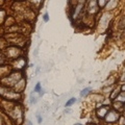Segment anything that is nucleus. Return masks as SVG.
I'll return each instance as SVG.
<instances>
[{
  "label": "nucleus",
  "mask_w": 125,
  "mask_h": 125,
  "mask_svg": "<svg viewBox=\"0 0 125 125\" xmlns=\"http://www.w3.org/2000/svg\"><path fill=\"white\" fill-rule=\"evenodd\" d=\"M9 118L10 119L11 122H14L15 125H21L23 123V120H24V112H23L22 107L19 105L18 103H16L13 108L6 113Z\"/></svg>",
  "instance_id": "obj_1"
},
{
  "label": "nucleus",
  "mask_w": 125,
  "mask_h": 125,
  "mask_svg": "<svg viewBox=\"0 0 125 125\" xmlns=\"http://www.w3.org/2000/svg\"><path fill=\"white\" fill-rule=\"evenodd\" d=\"M4 53H5V56L9 58V60L13 61V60H16V58L22 56V54H23V49L21 48L20 46L10 45V46L5 47Z\"/></svg>",
  "instance_id": "obj_2"
},
{
  "label": "nucleus",
  "mask_w": 125,
  "mask_h": 125,
  "mask_svg": "<svg viewBox=\"0 0 125 125\" xmlns=\"http://www.w3.org/2000/svg\"><path fill=\"white\" fill-rule=\"evenodd\" d=\"M120 117H121L120 112L116 111V109H114V108H111L108 111V113L106 114V116L104 117L103 121L105 123H107L108 125H114V124L118 123Z\"/></svg>",
  "instance_id": "obj_3"
},
{
  "label": "nucleus",
  "mask_w": 125,
  "mask_h": 125,
  "mask_svg": "<svg viewBox=\"0 0 125 125\" xmlns=\"http://www.w3.org/2000/svg\"><path fill=\"white\" fill-rule=\"evenodd\" d=\"M112 108V106L109 104H103V105H100L99 107H97L95 109V114L96 117L98 118L100 121H103L104 117L106 116V114L108 113V111Z\"/></svg>",
  "instance_id": "obj_4"
},
{
  "label": "nucleus",
  "mask_w": 125,
  "mask_h": 125,
  "mask_svg": "<svg viewBox=\"0 0 125 125\" xmlns=\"http://www.w3.org/2000/svg\"><path fill=\"white\" fill-rule=\"evenodd\" d=\"M112 19V14L111 13H105L102 15V17L100 18V21H99V28L101 30H105L108 27L109 24V21Z\"/></svg>",
  "instance_id": "obj_5"
},
{
  "label": "nucleus",
  "mask_w": 125,
  "mask_h": 125,
  "mask_svg": "<svg viewBox=\"0 0 125 125\" xmlns=\"http://www.w3.org/2000/svg\"><path fill=\"white\" fill-rule=\"evenodd\" d=\"M11 66L15 70L17 71H21V70L24 69V67L26 66V60L23 56H20L16 60H13L11 61Z\"/></svg>",
  "instance_id": "obj_6"
},
{
  "label": "nucleus",
  "mask_w": 125,
  "mask_h": 125,
  "mask_svg": "<svg viewBox=\"0 0 125 125\" xmlns=\"http://www.w3.org/2000/svg\"><path fill=\"white\" fill-rule=\"evenodd\" d=\"M25 87H26V80H25V78L23 77V78H21V79L19 80L18 83L14 85V88H13V89L15 90L16 92L22 93V92L25 90Z\"/></svg>",
  "instance_id": "obj_7"
},
{
  "label": "nucleus",
  "mask_w": 125,
  "mask_h": 125,
  "mask_svg": "<svg viewBox=\"0 0 125 125\" xmlns=\"http://www.w3.org/2000/svg\"><path fill=\"white\" fill-rule=\"evenodd\" d=\"M111 106L116 109V111H118V112H121V111H124V103L123 102H120V101L118 100H114V101H112V105Z\"/></svg>",
  "instance_id": "obj_8"
},
{
  "label": "nucleus",
  "mask_w": 125,
  "mask_h": 125,
  "mask_svg": "<svg viewBox=\"0 0 125 125\" xmlns=\"http://www.w3.org/2000/svg\"><path fill=\"white\" fill-rule=\"evenodd\" d=\"M10 73V66H0V79L7 76Z\"/></svg>",
  "instance_id": "obj_9"
},
{
  "label": "nucleus",
  "mask_w": 125,
  "mask_h": 125,
  "mask_svg": "<svg viewBox=\"0 0 125 125\" xmlns=\"http://www.w3.org/2000/svg\"><path fill=\"white\" fill-rule=\"evenodd\" d=\"M121 92V88H115V89H113L112 90V92H111V95H109V99H111L112 101H114L116 100V98L118 97V95L120 94Z\"/></svg>",
  "instance_id": "obj_10"
},
{
  "label": "nucleus",
  "mask_w": 125,
  "mask_h": 125,
  "mask_svg": "<svg viewBox=\"0 0 125 125\" xmlns=\"http://www.w3.org/2000/svg\"><path fill=\"white\" fill-rule=\"evenodd\" d=\"M118 2H119V0H109L105 7H106L107 10H112L116 9V6L118 5Z\"/></svg>",
  "instance_id": "obj_11"
},
{
  "label": "nucleus",
  "mask_w": 125,
  "mask_h": 125,
  "mask_svg": "<svg viewBox=\"0 0 125 125\" xmlns=\"http://www.w3.org/2000/svg\"><path fill=\"white\" fill-rule=\"evenodd\" d=\"M92 91V88L91 87H87V88H84V89H83L80 91V97H85L87 95H89V93Z\"/></svg>",
  "instance_id": "obj_12"
},
{
  "label": "nucleus",
  "mask_w": 125,
  "mask_h": 125,
  "mask_svg": "<svg viewBox=\"0 0 125 125\" xmlns=\"http://www.w3.org/2000/svg\"><path fill=\"white\" fill-rule=\"evenodd\" d=\"M76 98L75 97H72V98H70L69 100H67V102L65 103V107H70V106H72V105L76 102Z\"/></svg>",
  "instance_id": "obj_13"
},
{
  "label": "nucleus",
  "mask_w": 125,
  "mask_h": 125,
  "mask_svg": "<svg viewBox=\"0 0 125 125\" xmlns=\"http://www.w3.org/2000/svg\"><path fill=\"white\" fill-rule=\"evenodd\" d=\"M116 100L120 101V102L125 103V92H124V91H121V92H120V94L118 95V97L116 98Z\"/></svg>",
  "instance_id": "obj_14"
},
{
  "label": "nucleus",
  "mask_w": 125,
  "mask_h": 125,
  "mask_svg": "<svg viewBox=\"0 0 125 125\" xmlns=\"http://www.w3.org/2000/svg\"><path fill=\"white\" fill-rule=\"evenodd\" d=\"M108 1L109 0H97V3H98L99 9H103V7H105Z\"/></svg>",
  "instance_id": "obj_15"
},
{
  "label": "nucleus",
  "mask_w": 125,
  "mask_h": 125,
  "mask_svg": "<svg viewBox=\"0 0 125 125\" xmlns=\"http://www.w3.org/2000/svg\"><path fill=\"white\" fill-rule=\"evenodd\" d=\"M6 15H5V11L3 10H0V24H2L3 22L6 20Z\"/></svg>",
  "instance_id": "obj_16"
},
{
  "label": "nucleus",
  "mask_w": 125,
  "mask_h": 125,
  "mask_svg": "<svg viewBox=\"0 0 125 125\" xmlns=\"http://www.w3.org/2000/svg\"><path fill=\"white\" fill-rule=\"evenodd\" d=\"M30 3L32 4L33 6H36L37 9H39V6H40L42 4V2H43V0H29Z\"/></svg>",
  "instance_id": "obj_17"
},
{
  "label": "nucleus",
  "mask_w": 125,
  "mask_h": 125,
  "mask_svg": "<svg viewBox=\"0 0 125 125\" xmlns=\"http://www.w3.org/2000/svg\"><path fill=\"white\" fill-rule=\"evenodd\" d=\"M34 93H31L30 94V103L31 104H36L38 102V97L33 95Z\"/></svg>",
  "instance_id": "obj_18"
},
{
  "label": "nucleus",
  "mask_w": 125,
  "mask_h": 125,
  "mask_svg": "<svg viewBox=\"0 0 125 125\" xmlns=\"http://www.w3.org/2000/svg\"><path fill=\"white\" fill-rule=\"evenodd\" d=\"M41 90H42L41 83H38L36 84V87H34V89H33V92H34V93H40Z\"/></svg>",
  "instance_id": "obj_19"
},
{
  "label": "nucleus",
  "mask_w": 125,
  "mask_h": 125,
  "mask_svg": "<svg viewBox=\"0 0 125 125\" xmlns=\"http://www.w3.org/2000/svg\"><path fill=\"white\" fill-rule=\"evenodd\" d=\"M43 21H44V22H48L49 21V15H48V13H45L44 15H43Z\"/></svg>",
  "instance_id": "obj_20"
},
{
  "label": "nucleus",
  "mask_w": 125,
  "mask_h": 125,
  "mask_svg": "<svg viewBox=\"0 0 125 125\" xmlns=\"http://www.w3.org/2000/svg\"><path fill=\"white\" fill-rule=\"evenodd\" d=\"M37 121H38V124H42L43 122V118H42V116L41 115H37Z\"/></svg>",
  "instance_id": "obj_21"
},
{
  "label": "nucleus",
  "mask_w": 125,
  "mask_h": 125,
  "mask_svg": "<svg viewBox=\"0 0 125 125\" xmlns=\"http://www.w3.org/2000/svg\"><path fill=\"white\" fill-rule=\"evenodd\" d=\"M120 27H125V15L123 16V18H122V20H121V22H120Z\"/></svg>",
  "instance_id": "obj_22"
},
{
  "label": "nucleus",
  "mask_w": 125,
  "mask_h": 125,
  "mask_svg": "<svg viewBox=\"0 0 125 125\" xmlns=\"http://www.w3.org/2000/svg\"><path fill=\"white\" fill-rule=\"evenodd\" d=\"M120 88H121V91H124V92H125V83H122V85H121Z\"/></svg>",
  "instance_id": "obj_23"
},
{
  "label": "nucleus",
  "mask_w": 125,
  "mask_h": 125,
  "mask_svg": "<svg viewBox=\"0 0 125 125\" xmlns=\"http://www.w3.org/2000/svg\"><path fill=\"white\" fill-rule=\"evenodd\" d=\"M26 124H27V125H33L32 122H31L30 120H26Z\"/></svg>",
  "instance_id": "obj_24"
},
{
  "label": "nucleus",
  "mask_w": 125,
  "mask_h": 125,
  "mask_svg": "<svg viewBox=\"0 0 125 125\" xmlns=\"http://www.w3.org/2000/svg\"><path fill=\"white\" fill-rule=\"evenodd\" d=\"M65 113H66V114H70V113H71V111H70L69 108H67V109H65Z\"/></svg>",
  "instance_id": "obj_25"
},
{
  "label": "nucleus",
  "mask_w": 125,
  "mask_h": 125,
  "mask_svg": "<svg viewBox=\"0 0 125 125\" xmlns=\"http://www.w3.org/2000/svg\"><path fill=\"white\" fill-rule=\"evenodd\" d=\"M87 125H98V124H96V123H89V124H87Z\"/></svg>",
  "instance_id": "obj_26"
},
{
  "label": "nucleus",
  "mask_w": 125,
  "mask_h": 125,
  "mask_svg": "<svg viewBox=\"0 0 125 125\" xmlns=\"http://www.w3.org/2000/svg\"><path fill=\"white\" fill-rule=\"evenodd\" d=\"M73 125H83V124H81V123H75V124H73Z\"/></svg>",
  "instance_id": "obj_27"
},
{
  "label": "nucleus",
  "mask_w": 125,
  "mask_h": 125,
  "mask_svg": "<svg viewBox=\"0 0 125 125\" xmlns=\"http://www.w3.org/2000/svg\"><path fill=\"white\" fill-rule=\"evenodd\" d=\"M100 125H108V124H107V123H105V122H104V123H102V124H100Z\"/></svg>",
  "instance_id": "obj_28"
},
{
  "label": "nucleus",
  "mask_w": 125,
  "mask_h": 125,
  "mask_svg": "<svg viewBox=\"0 0 125 125\" xmlns=\"http://www.w3.org/2000/svg\"><path fill=\"white\" fill-rule=\"evenodd\" d=\"M124 111H125V103H124Z\"/></svg>",
  "instance_id": "obj_29"
},
{
  "label": "nucleus",
  "mask_w": 125,
  "mask_h": 125,
  "mask_svg": "<svg viewBox=\"0 0 125 125\" xmlns=\"http://www.w3.org/2000/svg\"><path fill=\"white\" fill-rule=\"evenodd\" d=\"M18 1H21V0H18Z\"/></svg>",
  "instance_id": "obj_30"
}]
</instances>
